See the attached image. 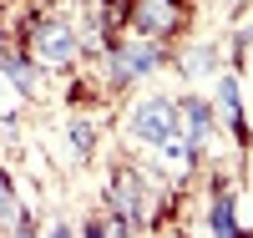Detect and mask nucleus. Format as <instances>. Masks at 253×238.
<instances>
[{
  "mask_svg": "<svg viewBox=\"0 0 253 238\" xmlns=\"http://www.w3.org/2000/svg\"><path fill=\"white\" fill-rule=\"evenodd\" d=\"M162 66V46L147 36H126V41H107V76L112 86H126V81H142L147 71Z\"/></svg>",
  "mask_w": 253,
  "mask_h": 238,
  "instance_id": "nucleus-1",
  "label": "nucleus"
},
{
  "mask_svg": "<svg viewBox=\"0 0 253 238\" xmlns=\"http://www.w3.org/2000/svg\"><path fill=\"white\" fill-rule=\"evenodd\" d=\"M132 31L147 36V41H172L182 31V20H187V0H132Z\"/></svg>",
  "mask_w": 253,
  "mask_h": 238,
  "instance_id": "nucleus-2",
  "label": "nucleus"
},
{
  "mask_svg": "<svg viewBox=\"0 0 253 238\" xmlns=\"http://www.w3.org/2000/svg\"><path fill=\"white\" fill-rule=\"evenodd\" d=\"M126 127H132L137 142L162 147L167 137L177 132V101H167V96H142L132 112H126Z\"/></svg>",
  "mask_w": 253,
  "mask_h": 238,
  "instance_id": "nucleus-3",
  "label": "nucleus"
},
{
  "mask_svg": "<svg viewBox=\"0 0 253 238\" xmlns=\"http://www.w3.org/2000/svg\"><path fill=\"white\" fill-rule=\"evenodd\" d=\"M81 51L76 31L66 26V20H41V26L31 31V56L41 61V66H71Z\"/></svg>",
  "mask_w": 253,
  "mask_h": 238,
  "instance_id": "nucleus-4",
  "label": "nucleus"
},
{
  "mask_svg": "<svg viewBox=\"0 0 253 238\" xmlns=\"http://www.w3.org/2000/svg\"><path fill=\"white\" fill-rule=\"evenodd\" d=\"M177 132L203 152L208 132H213V101H203V96H182V101H177Z\"/></svg>",
  "mask_w": 253,
  "mask_h": 238,
  "instance_id": "nucleus-5",
  "label": "nucleus"
},
{
  "mask_svg": "<svg viewBox=\"0 0 253 238\" xmlns=\"http://www.w3.org/2000/svg\"><path fill=\"white\" fill-rule=\"evenodd\" d=\"M107 203L122 213L126 223H142V183H137V172H132V167H117V172H112Z\"/></svg>",
  "mask_w": 253,
  "mask_h": 238,
  "instance_id": "nucleus-6",
  "label": "nucleus"
},
{
  "mask_svg": "<svg viewBox=\"0 0 253 238\" xmlns=\"http://www.w3.org/2000/svg\"><path fill=\"white\" fill-rule=\"evenodd\" d=\"M208 228H213V238H243V233H238V218H233V192H213Z\"/></svg>",
  "mask_w": 253,
  "mask_h": 238,
  "instance_id": "nucleus-7",
  "label": "nucleus"
},
{
  "mask_svg": "<svg viewBox=\"0 0 253 238\" xmlns=\"http://www.w3.org/2000/svg\"><path fill=\"white\" fill-rule=\"evenodd\" d=\"M218 101H223V112H228V127H233V137H238V142H248L243 106H238V81H233V76H218Z\"/></svg>",
  "mask_w": 253,
  "mask_h": 238,
  "instance_id": "nucleus-8",
  "label": "nucleus"
},
{
  "mask_svg": "<svg viewBox=\"0 0 253 238\" xmlns=\"http://www.w3.org/2000/svg\"><path fill=\"white\" fill-rule=\"evenodd\" d=\"M5 71H10V86H20L26 96H36V66L20 56H5Z\"/></svg>",
  "mask_w": 253,
  "mask_h": 238,
  "instance_id": "nucleus-9",
  "label": "nucleus"
},
{
  "mask_svg": "<svg viewBox=\"0 0 253 238\" xmlns=\"http://www.w3.org/2000/svg\"><path fill=\"white\" fill-rule=\"evenodd\" d=\"M15 218H20L15 188H10V178H5V172H0V228H15Z\"/></svg>",
  "mask_w": 253,
  "mask_h": 238,
  "instance_id": "nucleus-10",
  "label": "nucleus"
},
{
  "mask_svg": "<svg viewBox=\"0 0 253 238\" xmlns=\"http://www.w3.org/2000/svg\"><path fill=\"white\" fill-rule=\"evenodd\" d=\"M71 142H76L81 157H91V152H96V127H91L86 117H76V122H71Z\"/></svg>",
  "mask_w": 253,
  "mask_h": 238,
  "instance_id": "nucleus-11",
  "label": "nucleus"
},
{
  "mask_svg": "<svg viewBox=\"0 0 253 238\" xmlns=\"http://www.w3.org/2000/svg\"><path fill=\"white\" fill-rule=\"evenodd\" d=\"M46 238H76V233H71V228H66V223H56V228H51V233H46Z\"/></svg>",
  "mask_w": 253,
  "mask_h": 238,
  "instance_id": "nucleus-12",
  "label": "nucleus"
},
{
  "mask_svg": "<svg viewBox=\"0 0 253 238\" xmlns=\"http://www.w3.org/2000/svg\"><path fill=\"white\" fill-rule=\"evenodd\" d=\"M5 81H10V71H5V61H0V86H5Z\"/></svg>",
  "mask_w": 253,
  "mask_h": 238,
  "instance_id": "nucleus-13",
  "label": "nucleus"
}]
</instances>
